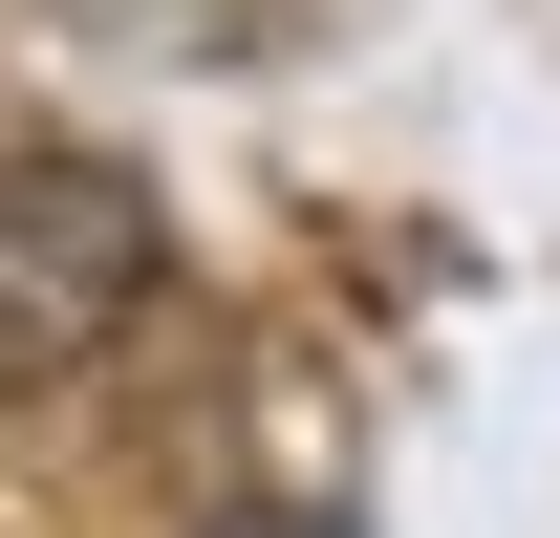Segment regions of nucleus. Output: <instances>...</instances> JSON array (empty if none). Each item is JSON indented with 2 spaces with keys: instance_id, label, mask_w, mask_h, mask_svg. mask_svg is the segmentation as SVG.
<instances>
[{
  "instance_id": "obj_2",
  "label": "nucleus",
  "mask_w": 560,
  "mask_h": 538,
  "mask_svg": "<svg viewBox=\"0 0 560 538\" xmlns=\"http://www.w3.org/2000/svg\"><path fill=\"white\" fill-rule=\"evenodd\" d=\"M215 538H346V517H302V495H259V517H215Z\"/></svg>"
},
{
  "instance_id": "obj_1",
  "label": "nucleus",
  "mask_w": 560,
  "mask_h": 538,
  "mask_svg": "<svg viewBox=\"0 0 560 538\" xmlns=\"http://www.w3.org/2000/svg\"><path fill=\"white\" fill-rule=\"evenodd\" d=\"M151 280H173L151 173H108V151H22V173H0V409L86 388V366L151 324Z\"/></svg>"
}]
</instances>
